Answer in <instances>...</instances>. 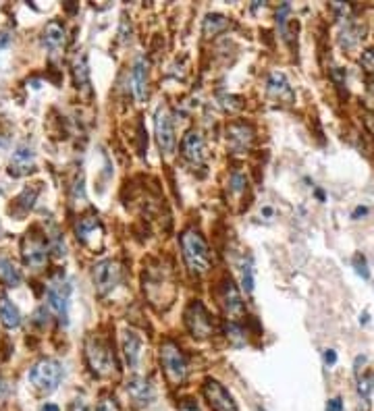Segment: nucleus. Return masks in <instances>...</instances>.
Listing matches in <instances>:
<instances>
[{
  "label": "nucleus",
  "instance_id": "nucleus-12",
  "mask_svg": "<svg viewBox=\"0 0 374 411\" xmlns=\"http://www.w3.org/2000/svg\"><path fill=\"white\" fill-rule=\"evenodd\" d=\"M181 154L193 167H202L206 162V144L200 131H189L181 139Z\"/></svg>",
  "mask_w": 374,
  "mask_h": 411
},
{
  "label": "nucleus",
  "instance_id": "nucleus-38",
  "mask_svg": "<svg viewBox=\"0 0 374 411\" xmlns=\"http://www.w3.org/2000/svg\"><path fill=\"white\" fill-rule=\"evenodd\" d=\"M364 214H368V208H356L354 218H360V216H364Z\"/></svg>",
  "mask_w": 374,
  "mask_h": 411
},
{
  "label": "nucleus",
  "instance_id": "nucleus-3",
  "mask_svg": "<svg viewBox=\"0 0 374 411\" xmlns=\"http://www.w3.org/2000/svg\"><path fill=\"white\" fill-rule=\"evenodd\" d=\"M85 359L96 376H111L117 370L115 353L111 349V345L98 337H90L85 341Z\"/></svg>",
  "mask_w": 374,
  "mask_h": 411
},
{
  "label": "nucleus",
  "instance_id": "nucleus-29",
  "mask_svg": "<svg viewBox=\"0 0 374 411\" xmlns=\"http://www.w3.org/2000/svg\"><path fill=\"white\" fill-rule=\"evenodd\" d=\"M227 337H229V339H233L237 347L246 343V337H244V333H242V328H240V326H237L235 322H231V324L227 326Z\"/></svg>",
  "mask_w": 374,
  "mask_h": 411
},
{
  "label": "nucleus",
  "instance_id": "nucleus-18",
  "mask_svg": "<svg viewBox=\"0 0 374 411\" xmlns=\"http://www.w3.org/2000/svg\"><path fill=\"white\" fill-rule=\"evenodd\" d=\"M127 393L129 397L137 403V405H150V401L154 399V389L146 378L133 376L127 384Z\"/></svg>",
  "mask_w": 374,
  "mask_h": 411
},
{
  "label": "nucleus",
  "instance_id": "nucleus-27",
  "mask_svg": "<svg viewBox=\"0 0 374 411\" xmlns=\"http://www.w3.org/2000/svg\"><path fill=\"white\" fill-rule=\"evenodd\" d=\"M354 268H356V272H358L362 279H370V270H368L366 258H364L362 253H356V256H354Z\"/></svg>",
  "mask_w": 374,
  "mask_h": 411
},
{
  "label": "nucleus",
  "instance_id": "nucleus-9",
  "mask_svg": "<svg viewBox=\"0 0 374 411\" xmlns=\"http://www.w3.org/2000/svg\"><path fill=\"white\" fill-rule=\"evenodd\" d=\"M221 305L227 314L229 320H242L246 316V303L242 299L240 289L235 287V283L231 279H225L221 285Z\"/></svg>",
  "mask_w": 374,
  "mask_h": 411
},
{
  "label": "nucleus",
  "instance_id": "nucleus-33",
  "mask_svg": "<svg viewBox=\"0 0 374 411\" xmlns=\"http://www.w3.org/2000/svg\"><path fill=\"white\" fill-rule=\"evenodd\" d=\"M69 411H90V405L85 403V399H75V401L71 403Z\"/></svg>",
  "mask_w": 374,
  "mask_h": 411
},
{
  "label": "nucleus",
  "instance_id": "nucleus-17",
  "mask_svg": "<svg viewBox=\"0 0 374 411\" xmlns=\"http://www.w3.org/2000/svg\"><path fill=\"white\" fill-rule=\"evenodd\" d=\"M251 139H254V131L248 125L237 123L227 129V144L233 152H246L251 146Z\"/></svg>",
  "mask_w": 374,
  "mask_h": 411
},
{
  "label": "nucleus",
  "instance_id": "nucleus-22",
  "mask_svg": "<svg viewBox=\"0 0 374 411\" xmlns=\"http://www.w3.org/2000/svg\"><path fill=\"white\" fill-rule=\"evenodd\" d=\"M73 79H75V85L77 90H83V92H92L90 90V67H88V57L81 53L77 55V59L73 62Z\"/></svg>",
  "mask_w": 374,
  "mask_h": 411
},
{
  "label": "nucleus",
  "instance_id": "nucleus-21",
  "mask_svg": "<svg viewBox=\"0 0 374 411\" xmlns=\"http://www.w3.org/2000/svg\"><path fill=\"white\" fill-rule=\"evenodd\" d=\"M0 322L13 330L21 324V314H19V307L6 297V295H0Z\"/></svg>",
  "mask_w": 374,
  "mask_h": 411
},
{
  "label": "nucleus",
  "instance_id": "nucleus-2",
  "mask_svg": "<svg viewBox=\"0 0 374 411\" xmlns=\"http://www.w3.org/2000/svg\"><path fill=\"white\" fill-rule=\"evenodd\" d=\"M27 380H29V384H32L36 391H40V393H44V395L55 393L62 380L61 361H57V359H53V357L40 359L38 363L32 365V370H29V374H27Z\"/></svg>",
  "mask_w": 374,
  "mask_h": 411
},
{
  "label": "nucleus",
  "instance_id": "nucleus-11",
  "mask_svg": "<svg viewBox=\"0 0 374 411\" xmlns=\"http://www.w3.org/2000/svg\"><path fill=\"white\" fill-rule=\"evenodd\" d=\"M204 395H206L212 411H237L233 397L229 395V391L219 380L208 378L206 384H204Z\"/></svg>",
  "mask_w": 374,
  "mask_h": 411
},
{
  "label": "nucleus",
  "instance_id": "nucleus-1",
  "mask_svg": "<svg viewBox=\"0 0 374 411\" xmlns=\"http://www.w3.org/2000/svg\"><path fill=\"white\" fill-rule=\"evenodd\" d=\"M181 251H183V260H186L187 268L193 274H206L212 268L210 247L198 231L189 229L181 235Z\"/></svg>",
  "mask_w": 374,
  "mask_h": 411
},
{
  "label": "nucleus",
  "instance_id": "nucleus-36",
  "mask_svg": "<svg viewBox=\"0 0 374 411\" xmlns=\"http://www.w3.org/2000/svg\"><path fill=\"white\" fill-rule=\"evenodd\" d=\"M324 361H326L328 365H333V363L337 361V353L333 351V349H328V351L324 353Z\"/></svg>",
  "mask_w": 374,
  "mask_h": 411
},
{
  "label": "nucleus",
  "instance_id": "nucleus-26",
  "mask_svg": "<svg viewBox=\"0 0 374 411\" xmlns=\"http://www.w3.org/2000/svg\"><path fill=\"white\" fill-rule=\"evenodd\" d=\"M289 13H291V4L289 2L281 4V8L277 13V23H279V29H281L283 38H287V17H289Z\"/></svg>",
  "mask_w": 374,
  "mask_h": 411
},
{
  "label": "nucleus",
  "instance_id": "nucleus-42",
  "mask_svg": "<svg viewBox=\"0 0 374 411\" xmlns=\"http://www.w3.org/2000/svg\"><path fill=\"white\" fill-rule=\"evenodd\" d=\"M360 322H364V324L368 322V312H364V316H360Z\"/></svg>",
  "mask_w": 374,
  "mask_h": 411
},
{
  "label": "nucleus",
  "instance_id": "nucleus-5",
  "mask_svg": "<svg viewBox=\"0 0 374 411\" xmlns=\"http://www.w3.org/2000/svg\"><path fill=\"white\" fill-rule=\"evenodd\" d=\"M46 297H48V305L50 309L57 314V318L62 324H67L69 320V303H71V285L64 279H53L46 287Z\"/></svg>",
  "mask_w": 374,
  "mask_h": 411
},
{
  "label": "nucleus",
  "instance_id": "nucleus-4",
  "mask_svg": "<svg viewBox=\"0 0 374 411\" xmlns=\"http://www.w3.org/2000/svg\"><path fill=\"white\" fill-rule=\"evenodd\" d=\"M160 365H162V372L167 376V380L173 384V386H179L181 382H186L187 378V361L183 351L167 341L160 345Z\"/></svg>",
  "mask_w": 374,
  "mask_h": 411
},
{
  "label": "nucleus",
  "instance_id": "nucleus-25",
  "mask_svg": "<svg viewBox=\"0 0 374 411\" xmlns=\"http://www.w3.org/2000/svg\"><path fill=\"white\" fill-rule=\"evenodd\" d=\"M242 285H244V289L251 293L254 291V268H251V264L249 262H242Z\"/></svg>",
  "mask_w": 374,
  "mask_h": 411
},
{
  "label": "nucleus",
  "instance_id": "nucleus-23",
  "mask_svg": "<svg viewBox=\"0 0 374 411\" xmlns=\"http://www.w3.org/2000/svg\"><path fill=\"white\" fill-rule=\"evenodd\" d=\"M0 281L6 287H19L21 285V272H19V268L4 253H0Z\"/></svg>",
  "mask_w": 374,
  "mask_h": 411
},
{
  "label": "nucleus",
  "instance_id": "nucleus-31",
  "mask_svg": "<svg viewBox=\"0 0 374 411\" xmlns=\"http://www.w3.org/2000/svg\"><path fill=\"white\" fill-rule=\"evenodd\" d=\"M229 185H231V189L233 191H244L246 189V185H248V179H246V175H242V173H233L231 175V181H229Z\"/></svg>",
  "mask_w": 374,
  "mask_h": 411
},
{
  "label": "nucleus",
  "instance_id": "nucleus-15",
  "mask_svg": "<svg viewBox=\"0 0 374 411\" xmlns=\"http://www.w3.org/2000/svg\"><path fill=\"white\" fill-rule=\"evenodd\" d=\"M131 90H133V96L139 102L146 100V96H148V64H146L144 57H139L133 62V69H131Z\"/></svg>",
  "mask_w": 374,
  "mask_h": 411
},
{
  "label": "nucleus",
  "instance_id": "nucleus-16",
  "mask_svg": "<svg viewBox=\"0 0 374 411\" xmlns=\"http://www.w3.org/2000/svg\"><path fill=\"white\" fill-rule=\"evenodd\" d=\"M67 42V29L61 21H48L44 32H42V44L50 50V53H59L64 48Z\"/></svg>",
  "mask_w": 374,
  "mask_h": 411
},
{
  "label": "nucleus",
  "instance_id": "nucleus-24",
  "mask_svg": "<svg viewBox=\"0 0 374 411\" xmlns=\"http://www.w3.org/2000/svg\"><path fill=\"white\" fill-rule=\"evenodd\" d=\"M225 27H227V19L223 15H208L206 21H204V34L206 36H214Z\"/></svg>",
  "mask_w": 374,
  "mask_h": 411
},
{
  "label": "nucleus",
  "instance_id": "nucleus-39",
  "mask_svg": "<svg viewBox=\"0 0 374 411\" xmlns=\"http://www.w3.org/2000/svg\"><path fill=\"white\" fill-rule=\"evenodd\" d=\"M262 214H264L266 218H270V216H272V208H268V206H266V208L262 210Z\"/></svg>",
  "mask_w": 374,
  "mask_h": 411
},
{
  "label": "nucleus",
  "instance_id": "nucleus-34",
  "mask_svg": "<svg viewBox=\"0 0 374 411\" xmlns=\"http://www.w3.org/2000/svg\"><path fill=\"white\" fill-rule=\"evenodd\" d=\"M326 411H343V401L341 399H331L328 403H326Z\"/></svg>",
  "mask_w": 374,
  "mask_h": 411
},
{
  "label": "nucleus",
  "instance_id": "nucleus-13",
  "mask_svg": "<svg viewBox=\"0 0 374 411\" xmlns=\"http://www.w3.org/2000/svg\"><path fill=\"white\" fill-rule=\"evenodd\" d=\"M75 233H77V239H79L81 243H85V245H94V243H96V239H102L104 229H102V223H100V218H98V216H83V218H79V221H77V225H75Z\"/></svg>",
  "mask_w": 374,
  "mask_h": 411
},
{
  "label": "nucleus",
  "instance_id": "nucleus-6",
  "mask_svg": "<svg viewBox=\"0 0 374 411\" xmlns=\"http://www.w3.org/2000/svg\"><path fill=\"white\" fill-rule=\"evenodd\" d=\"M92 281H94V289L98 295L111 293L119 281H121V268L117 262L113 260H102L94 266L92 270Z\"/></svg>",
  "mask_w": 374,
  "mask_h": 411
},
{
  "label": "nucleus",
  "instance_id": "nucleus-37",
  "mask_svg": "<svg viewBox=\"0 0 374 411\" xmlns=\"http://www.w3.org/2000/svg\"><path fill=\"white\" fill-rule=\"evenodd\" d=\"M11 44V38H8V34H0V50L2 48H6Z\"/></svg>",
  "mask_w": 374,
  "mask_h": 411
},
{
  "label": "nucleus",
  "instance_id": "nucleus-7",
  "mask_svg": "<svg viewBox=\"0 0 374 411\" xmlns=\"http://www.w3.org/2000/svg\"><path fill=\"white\" fill-rule=\"evenodd\" d=\"M186 324L189 328V333L198 339H206L212 335L214 326H212V318L210 314L206 312L204 303L202 301H191L189 307L186 309Z\"/></svg>",
  "mask_w": 374,
  "mask_h": 411
},
{
  "label": "nucleus",
  "instance_id": "nucleus-35",
  "mask_svg": "<svg viewBox=\"0 0 374 411\" xmlns=\"http://www.w3.org/2000/svg\"><path fill=\"white\" fill-rule=\"evenodd\" d=\"M179 411H200V410H198V405H195L191 399H186V401L179 405Z\"/></svg>",
  "mask_w": 374,
  "mask_h": 411
},
{
  "label": "nucleus",
  "instance_id": "nucleus-30",
  "mask_svg": "<svg viewBox=\"0 0 374 411\" xmlns=\"http://www.w3.org/2000/svg\"><path fill=\"white\" fill-rule=\"evenodd\" d=\"M358 391H360V395L368 401L370 399V391H373V376L370 374H366V376H362L360 378V386H358Z\"/></svg>",
  "mask_w": 374,
  "mask_h": 411
},
{
  "label": "nucleus",
  "instance_id": "nucleus-10",
  "mask_svg": "<svg viewBox=\"0 0 374 411\" xmlns=\"http://www.w3.org/2000/svg\"><path fill=\"white\" fill-rule=\"evenodd\" d=\"M23 262L32 268H42L48 260V245L36 233H27L23 239Z\"/></svg>",
  "mask_w": 374,
  "mask_h": 411
},
{
  "label": "nucleus",
  "instance_id": "nucleus-28",
  "mask_svg": "<svg viewBox=\"0 0 374 411\" xmlns=\"http://www.w3.org/2000/svg\"><path fill=\"white\" fill-rule=\"evenodd\" d=\"M96 411H121V410H119V403H117V399H115V397H111V395H102V397H100V401H98V405H96Z\"/></svg>",
  "mask_w": 374,
  "mask_h": 411
},
{
  "label": "nucleus",
  "instance_id": "nucleus-32",
  "mask_svg": "<svg viewBox=\"0 0 374 411\" xmlns=\"http://www.w3.org/2000/svg\"><path fill=\"white\" fill-rule=\"evenodd\" d=\"M360 62H362V67H364L368 73H374V48L364 50V53H362V59H360Z\"/></svg>",
  "mask_w": 374,
  "mask_h": 411
},
{
  "label": "nucleus",
  "instance_id": "nucleus-41",
  "mask_svg": "<svg viewBox=\"0 0 374 411\" xmlns=\"http://www.w3.org/2000/svg\"><path fill=\"white\" fill-rule=\"evenodd\" d=\"M4 391H6V386H4V382H2V378H0V399L4 397Z\"/></svg>",
  "mask_w": 374,
  "mask_h": 411
},
{
  "label": "nucleus",
  "instance_id": "nucleus-8",
  "mask_svg": "<svg viewBox=\"0 0 374 411\" xmlns=\"http://www.w3.org/2000/svg\"><path fill=\"white\" fill-rule=\"evenodd\" d=\"M154 129H156V141L165 156H171L175 150V129H173V117L167 106H158L154 115Z\"/></svg>",
  "mask_w": 374,
  "mask_h": 411
},
{
  "label": "nucleus",
  "instance_id": "nucleus-19",
  "mask_svg": "<svg viewBox=\"0 0 374 411\" xmlns=\"http://www.w3.org/2000/svg\"><path fill=\"white\" fill-rule=\"evenodd\" d=\"M268 92H270V96H275L281 102H293V98H296L287 77L283 73H279V71L270 73V77H268Z\"/></svg>",
  "mask_w": 374,
  "mask_h": 411
},
{
  "label": "nucleus",
  "instance_id": "nucleus-14",
  "mask_svg": "<svg viewBox=\"0 0 374 411\" xmlns=\"http://www.w3.org/2000/svg\"><path fill=\"white\" fill-rule=\"evenodd\" d=\"M34 162H36V156L34 152L27 148V146H19L15 152H13V158H11V167H8V173L13 176H23L27 173L34 171Z\"/></svg>",
  "mask_w": 374,
  "mask_h": 411
},
{
  "label": "nucleus",
  "instance_id": "nucleus-20",
  "mask_svg": "<svg viewBox=\"0 0 374 411\" xmlns=\"http://www.w3.org/2000/svg\"><path fill=\"white\" fill-rule=\"evenodd\" d=\"M139 353H141V337L133 330H125L123 333V355L125 361L129 368H137L139 361Z\"/></svg>",
  "mask_w": 374,
  "mask_h": 411
},
{
  "label": "nucleus",
  "instance_id": "nucleus-43",
  "mask_svg": "<svg viewBox=\"0 0 374 411\" xmlns=\"http://www.w3.org/2000/svg\"><path fill=\"white\" fill-rule=\"evenodd\" d=\"M316 197H318V200L322 202V200H324V193H322V191H316Z\"/></svg>",
  "mask_w": 374,
  "mask_h": 411
},
{
  "label": "nucleus",
  "instance_id": "nucleus-40",
  "mask_svg": "<svg viewBox=\"0 0 374 411\" xmlns=\"http://www.w3.org/2000/svg\"><path fill=\"white\" fill-rule=\"evenodd\" d=\"M42 411H59V407H55V405H42Z\"/></svg>",
  "mask_w": 374,
  "mask_h": 411
}]
</instances>
